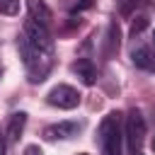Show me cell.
Listing matches in <instances>:
<instances>
[{"label":"cell","instance_id":"8992f818","mask_svg":"<svg viewBox=\"0 0 155 155\" xmlns=\"http://www.w3.org/2000/svg\"><path fill=\"white\" fill-rule=\"evenodd\" d=\"M80 131H82V121H58L46 126L44 136L48 140H68V138H75Z\"/></svg>","mask_w":155,"mask_h":155},{"label":"cell","instance_id":"ffe728a7","mask_svg":"<svg viewBox=\"0 0 155 155\" xmlns=\"http://www.w3.org/2000/svg\"><path fill=\"white\" fill-rule=\"evenodd\" d=\"M80 155H87V153H80Z\"/></svg>","mask_w":155,"mask_h":155},{"label":"cell","instance_id":"8fae6325","mask_svg":"<svg viewBox=\"0 0 155 155\" xmlns=\"http://www.w3.org/2000/svg\"><path fill=\"white\" fill-rule=\"evenodd\" d=\"M131 61H133L136 68L155 70V58H153V53H150L148 46H138V48H133V51H131Z\"/></svg>","mask_w":155,"mask_h":155},{"label":"cell","instance_id":"2e32d148","mask_svg":"<svg viewBox=\"0 0 155 155\" xmlns=\"http://www.w3.org/2000/svg\"><path fill=\"white\" fill-rule=\"evenodd\" d=\"M87 7H92V0H80V2H78V7H75V10H78V12H80V10H87Z\"/></svg>","mask_w":155,"mask_h":155},{"label":"cell","instance_id":"52a82bcc","mask_svg":"<svg viewBox=\"0 0 155 155\" xmlns=\"http://www.w3.org/2000/svg\"><path fill=\"white\" fill-rule=\"evenodd\" d=\"M119 46H121V29H119V22L111 19L109 27H107V36H104V46H102V53L104 58H111L119 53Z\"/></svg>","mask_w":155,"mask_h":155},{"label":"cell","instance_id":"7c38bea8","mask_svg":"<svg viewBox=\"0 0 155 155\" xmlns=\"http://www.w3.org/2000/svg\"><path fill=\"white\" fill-rule=\"evenodd\" d=\"M19 0H0V15H17Z\"/></svg>","mask_w":155,"mask_h":155},{"label":"cell","instance_id":"4fadbf2b","mask_svg":"<svg viewBox=\"0 0 155 155\" xmlns=\"http://www.w3.org/2000/svg\"><path fill=\"white\" fill-rule=\"evenodd\" d=\"M145 27H148V19H145V17H136V19H133V24H131V36L140 34Z\"/></svg>","mask_w":155,"mask_h":155},{"label":"cell","instance_id":"9a60e30c","mask_svg":"<svg viewBox=\"0 0 155 155\" xmlns=\"http://www.w3.org/2000/svg\"><path fill=\"white\" fill-rule=\"evenodd\" d=\"M24 155H44V150L39 145H27L24 148Z\"/></svg>","mask_w":155,"mask_h":155},{"label":"cell","instance_id":"5bb4252c","mask_svg":"<svg viewBox=\"0 0 155 155\" xmlns=\"http://www.w3.org/2000/svg\"><path fill=\"white\" fill-rule=\"evenodd\" d=\"M116 5H119L121 15H131V10L136 7V0H116Z\"/></svg>","mask_w":155,"mask_h":155},{"label":"cell","instance_id":"ac0fdd59","mask_svg":"<svg viewBox=\"0 0 155 155\" xmlns=\"http://www.w3.org/2000/svg\"><path fill=\"white\" fill-rule=\"evenodd\" d=\"M150 148H153V153H155V138H153V143H150Z\"/></svg>","mask_w":155,"mask_h":155},{"label":"cell","instance_id":"277c9868","mask_svg":"<svg viewBox=\"0 0 155 155\" xmlns=\"http://www.w3.org/2000/svg\"><path fill=\"white\" fill-rule=\"evenodd\" d=\"M22 36L34 46V48H39L41 53H53V39H51V31H48V27L46 24H39V22H34V19H24V24H22Z\"/></svg>","mask_w":155,"mask_h":155},{"label":"cell","instance_id":"e0dca14e","mask_svg":"<svg viewBox=\"0 0 155 155\" xmlns=\"http://www.w3.org/2000/svg\"><path fill=\"white\" fill-rule=\"evenodd\" d=\"M5 150H7V140H5V136L0 133V155H5Z\"/></svg>","mask_w":155,"mask_h":155},{"label":"cell","instance_id":"6da1fadb","mask_svg":"<svg viewBox=\"0 0 155 155\" xmlns=\"http://www.w3.org/2000/svg\"><path fill=\"white\" fill-rule=\"evenodd\" d=\"M17 48H19V56H22V63L27 68V75H29V82H44L46 75L51 73V56L48 53H41L39 48H34L24 36L17 39Z\"/></svg>","mask_w":155,"mask_h":155},{"label":"cell","instance_id":"7a4b0ae2","mask_svg":"<svg viewBox=\"0 0 155 155\" xmlns=\"http://www.w3.org/2000/svg\"><path fill=\"white\" fill-rule=\"evenodd\" d=\"M121 140H124L121 114L109 111L97 128V143L102 148V155H121Z\"/></svg>","mask_w":155,"mask_h":155},{"label":"cell","instance_id":"d6986e66","mask_svg":"<svg viewBox=\"0 0 155 155\" xmlns=\"http://www.w3.org/2000/svg\"><path fill=\"white\" fill-rule=\"evenodd\" d=\"M153 46H155V31H153Z\"/></svg>","mask_w":155,"mask_h":155},{"label":"cell","instance_id":"5b68a950","mask_svg":"<svg viewBox=\"0 0 155 155\" xmlns=\"http://www.w3.org/2000/svg\"><path fill=\"white\" fill-rule=\"evenodd\" d=\"M46 102L51 107H58V109H75L80 104V92L70 85H56L46 94Z\"/></svg>","mask_w":155,"mask_h":155},{"label":"cell","instance_id":"9c48e42d","mask_svg":"<svg viewBox=\"0 0 155 155\" xmlns=\"http://www.w3.org/2000/svg\"><path fill=\"white\" fill-rule=\"evenodd\" d=\"M70 70H73L85 85H94V80H97V68H94V63H92L90 58H78V61L70 65Z\"/></svg>","mask_w":155,"mask_h":155},{"label":"cell","instance_id":"30bf717a","mask_svg":"<svg viewBox=\"0 0 155 155\" xmlns=\"http://www.w3.org/2000/svg\"><path fill=\"white\" fill-rule=\"evenodd\" d=\"M27 10H29V19L39 22V24H46L51 22V10L44 0H27Z\"/></svg>","mask_w":155,"mask_h":155},{"label":"cell","instance_id":"ba28073f","mask_svg":"<svg viewBox=\"0 0 155 155\" xmlns=\"http://www.w3.org/2000/svg\"><path fill=\"white\" fill-rule=\"evenodd\" d=\"M24 126H27V114H24V111H15V114L7 119V126H5V131H2L5 140H7V143H17L19 136H22V131H24Z\"/></svg>","mask_w":155,"mask_h":155},{"label":"cell","instance_id":"3957f363","mask_svg":"<svg viewBox=\"0 0 155 155\" xmlns=\"http://www.w3.org/2000/svg\"><path fill=\"white\" fill-rule=\"evenodd\" d=\"M126 140H128V150L131 155H143V140H145V119L138 109H131L126 116V126H124Z\"/></svg>","mask_w":155,"mask_h":155}]
</instances>
